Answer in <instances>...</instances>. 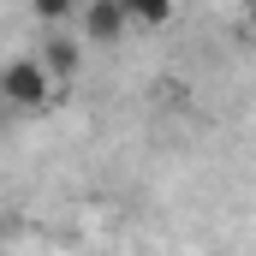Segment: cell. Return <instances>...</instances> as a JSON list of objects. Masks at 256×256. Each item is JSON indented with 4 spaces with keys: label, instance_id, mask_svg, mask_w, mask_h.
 Segmentation results:
<instances>
[{
    "label": "cell",
    "instance_id": "1",
    "mask_svg": "<svg viewBox=\"0 0 256 256\" xmlns=\"http://www.w3.org/2000/svg\"><path fill=\"white\" fill-rule=\"evenodd\" d=\"M48 96H54V78H48V66L36 54H18V60L0 66V102L12 114H42Z\"/></svg>",
    "mask_w": 256,
    "mask_h": 256
},
{
    "label": "cell",
    "instance_id": "2",
    "mask_svg": "<svg viewBox=\"0 0 256 256\" xmlns=\"http://www.w3.org/2000/svg\"><path fill=\"white\" fill-rule=\"evenodd\" d=\"M78 30H84V42H120L131 30V18H126V6L120 0H84V12H78Z\"/></svg>",
    "mask_w": 256,
    "mask_h": 256
},
{
    "label": "cell",
    "instance_id": "3",
    "mask_svg": "<svg viewBox=\"0 0 256 256\" xmlns=\"http://www.w3.org/2000/svg\"><path fill=\"white\" fill-rule=\"evenodd\" d=\"M36 60L48 66V78H60V84H66V78H72V72L84 66V48H78L72 36H60V30H54V36H48V48H42Z\"/></svg>",
    "mask_w": 256,
    "mask_h": 256
},
{
    "label": "cell",
    "instance_id": "4",
    "mask_svg": "<svg viewBox=\"0 0 256 256\" xmlns=\"http://www.w3.org/2000/svg\"><path fill=\"white\" fill-rule=\"evenodd\" d=\"M120 6H126L131 24H143V30H161V24L179 18V0H120Z\"/></svg>",
    "mask_w": 256,
    "mask_h": 256
},
{
    "label": "cell",
    "instance_id": "5",
    "mask_svg": "<svg viewBox=\"0 0 256 256\" xmlns=\"http://www.w3.org/2000/svg\"><path fill=\"white\" fill-rule=\"evenodd\" d=\"M30 12L48 24V30H60V24H78V12H84V0H30Z\"/></svg>",
    "mask_w": 256,
    "mask_h": 256
},
{
    "label": "cell",
    "instance_id": "6",
    "mask_svg": "<svg viewBox=\"0 0 256 256\" xmlns=\"http://www.w3.org/2000/svg\"><path fill=\"white\" fill-rule=\"evenodd\" d=\"M6 232H12V214H6V208H0V238H6Z\"/></svg>",
    "mask_w": 256,
    "mask_h": 256
},
{
    "label": "cell",
    "instance_id": "7",
    "mask_svg": "<svg viewBox=\"0 0 256 256\" xmlns=\"http://www.w3.org/2000/svg\"><path fill=\"white\" fill-rule=\"evenodd\" d=\"M250 24H256V0H250Z\"/></svg>",
    "mask_w": 256,
    "mask_h": 256
}]
</instances>
